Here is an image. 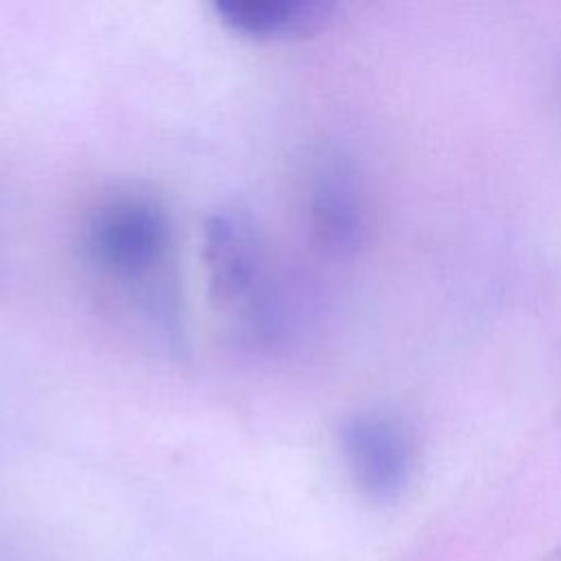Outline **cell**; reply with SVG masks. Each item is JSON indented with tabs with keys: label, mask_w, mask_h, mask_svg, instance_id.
Wrapping results in <instances>:
<instances>
[{
	"label": "cell",
	"mask_w": 561,
	"mask_h": 561,
	"mask_svg": "<svg viewBox=\"0 0 561 561\" xmlns=\"http://www.w3.org/2000/svg\"><path fill=\"white\" fill-rule=\"evenodd\" d=\"M85 245L101 270L134 285L153 316L167 322L164 270L171 256V226L156 202L140 195L105 202L88 224Z\"/></svg>",
	"instance_id": "obj_1"
},
{
	"label": "cell",
	"mask_w": 561,
	"mask_h": 561,
	"mask_svg": "<svg viewBox=\"0 0 561 561\" xmlns=\"http://www.w3.org/2000/svg\"><path fill=\"white\" fill-rule=\"evenodd\" d=\"M340 451L359 493L397 502L414 471V447L403 425L383 412H357L340 425Z\"/></svg>",
	"instance_id": "obj_2"
},
{
	"label": "cell",
	"mask_w": 561,
	"mask_h": 561,
	"mask_svg": "<svg viewBox=\"0 0 561 561\" xmlns=\"http://www.w3.org/2000/svg\"><path fill=\"white\" fill-rule=\"evenodd\" d=\"M208 287L219 309L254 318L263 311V256L250 219L234 210L213 215L204 228Z\"/></svg>",
	"instance_id": "obj_3"
},
{
	"label": "cell",
	"mask_w": 561,
	"mask_h": 561,
	"mask_svg": "<svg viewBox=\"0 0 561 561\" xmlns=\"http://www.w3.org/2000/svg\"><path fill=\"white\" fill-rule=\"evenodd\" d=\"M311 226L318 241L333 252H351L364 237V202L353 169L340 160H327L311 186Z\"/></svg>",
	"instance_id": "obj_4"
},
{
	"label": "cell",
	"mask_w": 561,
	"mask_h": 561,
	"mask_svg": "<svg viewBox=\"0 0 561 561\" xmlns=\"http://www.w3.org/2000/svg\"><path fill=\"white\" fill-rule=\"evenodd\" d=\"M335 11L329 0H215V13L252 39H287L322 28Z\"/></svg>",
	"instance_id": "obj_5"
}]
</instances>
